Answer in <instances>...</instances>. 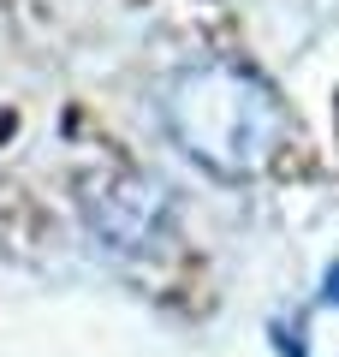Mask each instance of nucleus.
<instances>
[{"instance_id": "f257e3e1", "label": "nucleus", "mask_w": 339, "mask_h": 357, "mask_svg": "<svg viewBox=\"0 0 339 357\" xmlns=\"http://www.w3.org/2000/svg\"><path fill=\"white\" fill-rule=\"evenodd\" d=\"M161 126L179 143V155L197 161L209 178H256L274 167L286 143V107L268 77L226 60H202L167 77Z\"/></svg>"}, {"instance_id": "f03ea898", "label": "nucleus", "mask_w": 339, "mask_h": 357, "mask_svg": "<svg viewBox=\"0 0 339 357\" xmlns=\"http://www.w3.org/2000/svg\"><path fill=\"white\" fill-rule=\"evenodd\" d=\"M77 197H84L89 227H96L113 250H137V244H149L155 227H161V215H167L155 178L131 173V167H107V173L84 178V191H77Z\"/></svg>"}]
</instances>
